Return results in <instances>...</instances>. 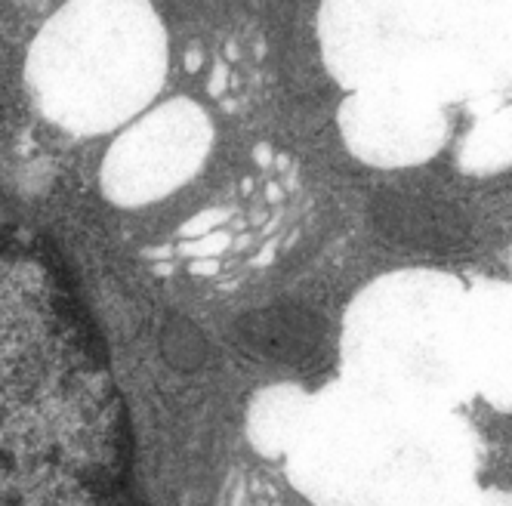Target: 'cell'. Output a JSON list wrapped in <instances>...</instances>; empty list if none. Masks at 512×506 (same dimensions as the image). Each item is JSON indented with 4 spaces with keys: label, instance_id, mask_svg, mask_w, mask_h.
I'll return each mask as SVG.
<instances>
[{
    "label": "cell",
    "instance_id": "obj_3",
    "mask_svg": "<svg viewBox=\"0 0 512 506\" xmlns=\"http://www.w3.org/2000/svg\"><path fill=\"white\" fill-rule=\"evenodd\" d=\"M380 223L392 238L417 247H445L460 238L454 213L429 204H389L383 207Z\"/></svg>",
    "mask_w": 512,
    "mask_h": 506
},
{
    "label": "cell",
    "instance_id": "obj_1",
    "mask_svg": "<svg viewBox=\"0 0 512 506\" xmlns=\"http://www.w3.org/2000/svg\"><path fill=\"white\" fill-rule=\"evenodd\" d=\"M31 87L44 112L75 133H99L152 99L164 38L145 0H75L31 50Z\"/></svg>",
    "mask_w": 512,
    "mask_h": 506
},
{
    "label": "cell",
    "instance_id": "obj_2",
    "mask_svg": "<svg viewBox=\"0 0 512 506\" xmlns=\"http://www.w3.org/2000/svg\"><path fill=\"white\" fill-rule=\"evenodd\" d=\"M195 152V118L176 102L118 139L105 161V192L121 204H142L164 195L186 176Z\"/></svg>",
    "mask_w": 512,
    "mask_h": 506
}]
</instances>
